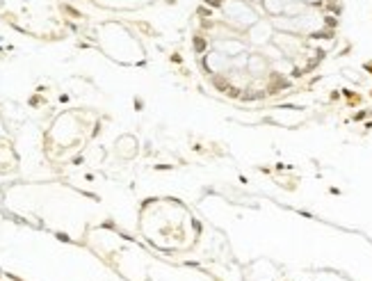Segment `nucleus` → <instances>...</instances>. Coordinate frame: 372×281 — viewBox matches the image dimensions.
<instances>
[{"label": "nucleus", "mask_w": 372, "mask_h": 281, "mask_svg": "<svg viewBox=\"0 0 372 281\" xmlns=\"http://www.w3.org/2000/svg\"><path fill=\"white\" fill-rule=\"evenodd\" d=\"M217 9H220V21H224L228 28H233L240 35L247 32L258 18L265 16L260 5H251L247 0H220Z\"/></svg>", "instance_id": "1"}, {"label": "nucleus", "mask_w": 372, "mask_h": 281, "mask_svg": "<svg viewBox=\"0 0 372 281\" xmlns=\"http://www.w3.org/2000/svg\"><path fill=\"white\" fill-rule=\"evenodd\" d=\"M260 7L265 16H281L286 12V0H262Z\"/></svg>", "instance_id": "3"}, {"label": "nucleus", "mask_w": 372, "mask_h": 281, "mask_svg": "<svg viewBox=\"0 0 372 281\" xmlns=\"http://www.w3.org/2000/svg\"><path fill=\"white\" fill-rule=\"evenodd\" d=\"M247 3H251V5H260L262 0H247Z\"/></svg>", "instance_id": "5"}, {"label": "nucleus", "mask_w": 372, "mask_h": 281, "mask_svg": "<svg viewBox=\"0 0 372 281\" xmlns=\"http://www.w3.org/2000/svg\"><path fill=\"white\" fill-rule=\"evenodd\" d=\"M275 35H277V28H275V23H272V18L262 16L247 32H243V39L247 41L249 53H260L262 48L275 41Z\"/></svg>", "instance_id": "2"}, {"label": "nucleus", "mask_w": 372, "mask_h": 281, "mask_svg": "<svg viewBox=\"0 0 372 281\" xmlns=\"http://www.w3.org/2000/svg\"><path fill=\"white\" fill-rule=\"evenodd\" d=\"M304 3L311 5V7H322V5L326 3V0H304Z\"/></svg>", "instance_id": "4"}]
</instances>
